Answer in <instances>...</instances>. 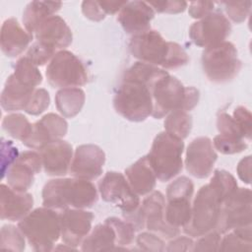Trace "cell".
I'll list each match as a JSON object with an SVG mask.
<instances>
[{
	"label": "cell",
	"instance_id": "ffe728a7",
	"mask_svg": "<svg viewBox=\"0 0 252 252\" xmlns=\"http://www.w3.org/2000/svg\"><path fill=\"white\" fill-rule=\"evenodd\" d=\"M155 10L146 1H127L119 11L117 21L127 33L133 35L151 30Z\"/></svg>",
	"mask_w": 252,
	"mask_h": 252
},
{
	"label": "cell",
	"instance_id": "30bf717a",
	"mask_svg": "<svg viewBox=\"0 0 252 252\" xmlns=\"http://www.w3.org/2000/svg\"><path fill=\"white\" fill-rule=\"evenodd\" d=\"M45 75L52 88H78L88 83L89 75L84 63L73 52L59 50L48 63Z\"/></svg>",
	"mask_w": 252,
	"mask_h": 252
},
{
	"label": "cell",
	"instance_id": "7402d4cb",
	"mask_svg": "<svg viewBox=\"0 0 252 252\" xmlns=\"http://www.w3.org/2000/svg\"><path fill=\"white\" fill-rule=\"evenodd\" d=\"M36 41L44 43L55 50H63L73 40L72 31L67 23L57 15H52L42 21L33 33Z\"/></svg>",
	"mask_w": 252,
	"mask_h": 252
},
{
	"label": "cell",
	"instance_id": "d590c367",
	"mask_svg": "<svg viewBox=\"0 0 252 252\" xmlns=\"http://www.w3.org/2000/svg\"><path fill=\"white\" fill-rule=\"evenodd\" d=\"M0 247L13 251H23L26 247V237L19 227L5 224L1 228Z\"/></svg>",
	"mask_w": 252,
	"mask_h": 252
},
{
	"label": "cell",
	"instance_id": "836d02e7",
	"mask_svg": "<svg viewBox=\"0 0 252 252\" xmlns=\"http://www.w3.org/2000/svg\"><path fill=\"white\" fill-rule=\"evenodd\" d=\"M13 75L19 82L32 88H36L42 83V75L38 67L27 56L21 57L16 62Z\"/></svg>",
	"mask_w": 252,
	"mask_h": 252
},
{
	"label": "cell",
	"instance_id": "816d5d0a",
	"mask_svg": "<svg viewBox=\"0 0 252 252\" xmlns=\"http://www.w3.org/2000/svg\"><path fill=\"white\" fill-rule=\"evenodd\" d=\"M127 1H98V4L105 15L116 14L123 8Z\"/></svg>",
	"mask_w": 252,
	"mask_h": 252
},
{
	"label": "cell",
	"instance_id": "2e32d148",
	"mask_svg": "<svg viewBox=\"0 0 252 252\" xmlns=\"http://www.w3.org/2000/svg\"><path fill=\"white\" fill-rule=\"evenodd\" d=\"M104 162L105 154L98 146L80 145L74 152L69 172L75 178L92 181L101 175Z\"/></svg>",
	"mask_w": 252,
	"mask_h": 252
},
{
	"label": "cell",
	"instance_id": "f6af8a7d",
	"mask_svg": "<svg viewBox=\"0 0 252 252\" xmlns=\"http://www.w3.org/2000/svg\"><path fill=\"white\" fill-rule=\"evenodd\" d=\"M232 117L234 118V120L237 122V124L241 128V130L243 132V135H244V138L246 140L250 141V139H251V128H252V124H251L252 115H251L250 110L248 108L242 106V105H239L233 110Z\"/></svg>",
	"mask_w": 252,
	"mask_h": 252
},
{
	"label": "cell",
	"instance_id": "8992f818",
	"mask_svg": "<svg viewBox=\"0 0 252 252\" xmlns=\"http://www.w3.org/2000/svg\"><path fill=\"white\" fill-rule=\"evenodd\" d=\"M183 151L184 142L178 137L165 131L156 136L147 158L159 181H169L181 172Z\"/></svg>",
	"mask_w": 252,
	"mask_h": 252
},
{
	"label": "cell",
	"instance_id": "74e56055",
	"mask_svg": "<svg viewBox=\"0 0 252 252\" xmlns=\"http://www.w3.org/2000/svg\"><path fill=\"white\" fill-rule=\"evenodd\" d=\"M56 52L57 50H55L54 48L39 41H35L30 46L25 56H27L32 63H34L38 67L45 65L47 62H50Z\"/></svg>",
	"mask_w": 252,
	"mask_h": 252
},
{
	"label": "cell",
	"instance_id": "1f68e13d",
	"mask_svg": "<svg viewBox=\"0 0 252 252\" xmlns=\"http://www.w3.org/2000/svg\"><path fill=\"white\" fill-rule=\"evenodd\" d=\"M163 125L165 132L183 140L191 132L193 120L188 111L174 110L166 115Z\"/></svg>",
	"mask_w": 252,
	"mask_h": 252
},
{
	"label": "cell",
	"instance_id": "4fadbf2b",
	"mask_svg": "<svg viewBox=\"0 0 252 252\" xmlns=\"http://www.w3.org/2000/svg\"><path fill=\"white\" fill-rule=\"evenodd\" d=\"M98 192L103 201L115 205L124 216L133 214L140 206V198L126 177L117 171H108L98 181Z\"/></svg>",
	"mask_w": 252,
	"mask_h": 252
},
{
	"label": "cell",
	"instance_id": "f907efd6",
	"mask_svg": "<svg viewBox=\"0 0 252 252\" xmlns=\"http://www.w3.org/2000/svg\"><path fill=\"white\" fill-rule=\"evenodd\" d=\"M238 177L246 184H250L251 182V156H247L243 158L237 164L236 167Z\"/></svg>",
	"mask_w": 252,
	"mask_h": 252
},
{
	"label": "cell",
	"instance_id": "ee69618b",
	"mask_svg": "<svg viewBox=\"0 0 252 252\" xmlns=\"http://www.w3.org/2000/svg\"><path fill=\"white\" fill-rule=\"evenodd\" d=\"M18 148L15 147L12 141L2 139L1 142V163H2V178L5 177L7 170L19 157Z\"/></svg>",
	"mask_w": 252,
	"mask_h": 252
},
{
	"label": "cell",
	"instance_id": "7a4b0ae2",
	"mask_svg": "<svg viewBox=\"0 0 252 252\" xmlns=\"http://www.w3.org/2000/svg\"><path fill=\"white\" fill-rule=\"evenodd\" d=\"M42 205L53 210L93 207L98 199L97 189L90 180L80 178H55L42 189Z\"/></svg>",
	"mask_w": 252,
	"mask_h": 252
},
{
	"label": "cell",
	"instance_id": "7bdbcfd3",
	"mask_svg": "<svg viewBox=\"0 0 252 252\" xmlns=\"http://www.w3.org/2000/svg\"><path fill=\"white\" fill-rule=\"evenodd\" d=\"M137 245L146 251H154V252H160L165 250V243L164 241L158 237L157 234L150 232H142L140 233L137 238Z\"/></svg>",
	"mask_w": 252,
	"mask_h": 252
},
{
	"label": "cell",
	"instance_id": "e0dca14e",
	"mask_svg": "<svg viewBox=\"0 0 252 252\" xmlns=\"http://www.w3.org/2000/svg\"><path fill=\"white\" fill-rule=\"evenodd\" d=\"M42 167L41 157L34 151H25L19 155L6 172L8 185L18 192H27L33 184L34 175Z\"/></svg>",
	"mask_w": 252,
	"mask_h": 252
},
{
	"label": "cell",
	"instance_id": "44dd1931",
	"mask_svg": "<svg viewBox=\"0 0 252 252\" xmlns=\"http://www.w3.org/2000/svg\"><path fill=\"white\" fill-rule=\"evenodd\" d=\"M44 172L50 176H63L70 170L73 159V148L64 140L47 144L39 150Z\"/></svg>",
	"mask_w": 252,
	"mask_h": 252
},
{
	"label": "cell",
	"instance_id": "3957f363",
	"mask_svg": "<svg viewBox=\"0 0 252 252\" xmlns=\"http://www.w3.org/2000/svg\"><path fill=\"white\" fill-rule=\"evenodd\" d=\"M227 192L213 178L197 192L193 204L190 221L183 231L192 237H199L215 230L218 226L221 205L228 197Z\"/></svg>",
	"mask_w": 252,
	"mask_h": 252
},
{
	"label": "cell",
	"instance_id": "681fc988",
	"mask_svg": "<svg viewBox=\"0 0 252 252\" xmlns=\"http://www.w3.org/2000/svg\"><path fill=\"white\" fill-rule=\"evenodd\" d=\"M194 241L192 238L187 236H178L173 237L172 240H170L167 243V246L165 247V251H192Z\"/></svg>",
	"mask_w": 252,
	"mask_h": 252
},
{
	"label": "cell",
	"instance_id": "f1b7e54d",
	"mask_svg": "<svg viewBox=\"0 0 252 252\" xmlns=\"http://www.w3.org/2000/svg\"><path fill=\"white\" fill-rule=\"evenodd\" d=\"M85 100V92L80 88L60 89L55 94L56 108L66 118L75 117L82 110Z\"/></svg>",
	"mask_w": 252,
	"mask_h": 252
},
{
	"label": "cell",
	"instance_id": "83f0119b",
	"mask_svg": "<svg viewBox=\"0 0 252 252\" xmlns=\"http://www.w3.org/2000/svg\"><path fill=\"white\" fill-rule=\"evenodd\" d=\"M116 234L114 228L104 220L96 224L85 237L81 244L82 251H101L116 248Z\"/></svg>",
	"mask_w": 252,
	"mask_h": 252
},
{
	"label": "cell",
	"instance_id": "c3c4849f",
	"mask_svg": "<svg viewBox=\"0 0 252 252\" xmlns=\"http://www.w3.org/2000/svg\"><path fill=\"white\" fill-rule=\"evenodd\" d=\"M215 3L211 1H194L189 4V15L194 19H202L214 12Z\"/></svg>",
	"mask_w": 252,
	"mask_h": 252
},
{
	"label": "cell",
	"instance_id": "e575fe53",
	"mask_svg": "<svg viewBox=\"0 0 252 252\" xmlns=\"http://www.w3.org/2000/svg\"><path fill=\"white\" fill-rule=\"evenodd\" d=\"M105 221L108 222L115 230L116 234V244L118 247L115 249H121L130 245L135 238V226L128 220H123L115 217H110L105 219Z\"/></svg>",
	"mask_w": 252,
	"mask_h": 252
},
{
	"label": "cell",
	"instance_id": "ac0fdd59",
	"mask_svg": "<svg viewBox=\"0 0 252 252\" xmlns=\"http://www.w3.org/2000/svg\"><path fill=\"white\" fill-rule=\"evenodd\" d=\"M68 131V123L56 113H47L32 124L30 136L23 142L25 146L33 150H41L47 144L61 140Z\"/></svg>",
	"mask_w": 252,
	"mask_h": 252
},
{
	"label": "cell",
	"instance_id": "8d00e7d4",
	"mask_svg": "<svg viewBox=\"0 0 252 252\" xmlns=\"http://www.w3.org/2000/svg\"><path fill=\"white\" fill-rule=\"evenodd\" d=\"M215 150L223 155H234L245 151L248 147L244 139H236L222 135H217L213 140Z\"/></svg>",
	"mask_w": 252,
	"mask_h": 252
},
{
	"label": "cell",
	"instance_id": "603a6c76",
	"mask_svg": "<svg viewBox=\"0 0 252 252\" xmlns=\"http://www.w3.org/2000/svg\"><path fill=\"white\" fill-rule=\"evenodd\" d=\"M0 217L10 221L21 220L32 209L33 198L28 192H18L9 185H0Z\"/></svg>",
	"mask_w": 252,
	"mask_h": 252
},
{
	"label": "cell",
	"instance_id": "bcb514c9",
	"mask_svg": "<svg viewBox=\"0 0 252 252\" xmlns=\"http://www.w3.org/2000/svg\"><path fill=\"white\" fill-rule=\"evenodd\" d=\"M149 4L153 7V9L158 13H165V14H178L182 13L186 10L188 3L186 1H151Z\"/></svg>",
	"mask_w": 252,
	"mask_h": 252
},
{
	"label": "cell",
	"instance_id": "277c9868",
	"mask_svg": "<svg viewBox=\"0 0 252 252\" xmlns=\"http://www.w3.org/2000/svg\"><path fill=\"white\" fill-rule=\"evenodd\" d=\"M153 113L160 119L174 110H192L199 101L200 93L194 87H185L177 78L167 74L158 79L152 88Z\"/></svg>",
	"mask_w": 252,
	"mask_h": 252
},
{
	"label": "cell",
	"instance_id": "ba28073f",
	"mask_svg": "<svg viewBox=\"0 0 252 252\" xmlns=\"http://www.w3.org/2000/svg\"><path fill=\"white\" fill-rule=\"evenodd\" d=\"M202 67L211 82L223 84L232 81L238 75L242 62L238 58L235 45L225 40L204 49Z\"/></svg>",
	"mask_w": 252,
	"mask_h": 252
},
{
	"label": "cell",
	"instance_id": "d6986e66",
	"mask_svg": "<svg viewBox=\"0 0 252 252\" xmlns=\"http://www.w3.org/2000/svg\"><path fill=\"white\" fill-rule=\"evenodd\" d=\"M94 215L84 209L68 208L60 214L63 243L77 248L92 230Z\"/></svg>",
	"mask_w": 252,
	"mask_h": 252
},
{
	"label": "cell",
	"instance_id": "f546056e",
	"mask_svg": "<svg viewBox=\"0 0 252 252\" xmlns=\"http://www.w3.org/2000/svg\"><path fill=\"white\" fill-rule=\"evenodd\" d=\"M168 72L162 68L138 61L124 71L122 80H132V81L142 82L148 85L149 87H151L152 89L154 84L158 79L166 76Z\"/></svg>",
	"mask_w": 252,
	"mask_h": 252
},
{
	"label": "cell",
	"instance_id": "d6a6232c",
	"mask_svg": "<svg viewBox=\"0 0 252 252\" xmlns=\"http://www.w3.org/2000/svg\"><path fill=\"white\" fill-rule=\"evenodd\" d=\"M2 128L9 136L23 143L30 136L32 124L22 113H10L3 118Z\"/></svg>",
	"mask_w": 252,
	"mask_h": 252
},
{
	"label": "cell",
	"instance_id": "6da1fadb",
	"mask_svg": "<svg viewBox=\"0 0 252 252\" xmlns=\"http://www.w3.org/2000/svg\"><path fill=\"white\" fill-rule=\"evenodd\" d=\"M131 54L139 61L162 69H177L189 62V56L184 48L173 41H166L155 30L135 34L129 41Z\"/></svg>",
	"mask_w": 252,
	"mask_h": 252
},
{
	"label": "cell",
	"instance_id": "4dcf8cb0",
	"mask_svg": "<svg viewBox=\"0 0 252 252\" xmlns=\"http://www.w3.org/2000/svg\"><path fill=\"white\" fill-rule=\"evenodd\" d=\"M252 250L251 225L234 228L221 237L219 251H248Z\"/></svg>",
	"mask_w": 252,
	"mask_h": 252
},
{
	"label": "cell",
	"instance_id": "7dc6e473",
	"mask_svg": "<svg viewBox=\"0 0 252 252\" xmlns=\"http://www.w3.org/2000/svg\"><path fill=\"white\" fill-rule=\"evenodd\" d=\"M82 12L86 18L94 22H100L105 18V13L100 8L98 1H83Z\"/></svg>",
	"mask_w": 252,
	"mask_h": 252
},
{
	"label": "cell",
	"instance_id": "4316f807",
	"mask_svg": "<svg viewBox=\"0 0 252 252\" xmlns=\"http://www.w3.org/2000/svg\"><path fill=\"white\" fill-rule=\"evenodd\" d=\"M62 7L61 2L50 1H32L23 13V24L26 31L33 37L36 27L46 18L55 15Z\"/></svg>",
	"mask_w": 252,
	"mask_h": 252
},
{
	"label": "cell",
	"instance_id": "9c48e42d",
	"mask_svg": "<svg viewBox=\"0 0 252 252\" xmlns=\"http://www.w3.org/2000/svg\"><path fill=\"white\" fill-rule=\"evenodd\" d=\"M165 200L160 191H153L143 200L137 211L125 216L137 229L146 227L152 232H156L166 238L178 236L180 230L172 226L165 220Z\"/></svg>",
	"mask_w": 252,
	"mask_h": 252
},
{
	"label": "cell",
	"instance_id": "f35d334b",
	"mask_svg": "<svg viewBox=\"0 0 252 252\" xmlns=\"http://www.w3.org/2000/svg\"><path fill=\"white\" fill-rule=\"evenodd\" d=\"M49 104V93L45 89L39 88L35 89L24 110L31 115H39L48 108Z\"/></svg>",
	"mask_w": 252,
	"mask_h": 252
},
{
	"label": "cell",
	"instance_id": "ab89813d",
	"mask_svg": "<svg viewBox=\"0 0 252 252\" xmlns=\"http://www.w3.org/2000/svg\"><path fill=\"white\" fill-rule=\"evenodd\" d=\"M217 128L220 135L245 140L243 132L237 122L231 115L226 112H221L218 115Z\"/></svg>",
	"mask_w": 252,
	"mask_h": 252
},
{
	"label": "cell",
	"instance_id": "7c38bea8",
	"mask_svg": "<svg viewBox=\"0 0 252 252\" xmlns=\"http://www.w3.org/2000/svg\"><path fill=\"white\" fill-rule=\"evenodd\" d=\"M252 195L249 188L237 187L222 203L219 220L218 230L220 234L234 228L251 225Z\"/></svg>",
	"mask_w": 252,
	"mask_h": 252
},
{
	"label": "cell",
	"instance_id": "8fae6325",
	"mask_svg": "<svg viewBox=\"0 0 252 252\" xmlns=\"http://www.w3.org/2000/svg\"><path fill=\"white\" fill-rule=\"evenodd\" d=\"M194 183L187 176L173 180L166 188L165 220L172 226L183 227L191 219Z\"/></svg>",
	"mask_w": 252,
	"mask_h": 252
},
{
	"label": "cell",
	"instance_id": "9a60e30c",
	"mask_svg": "<svg viewBox=\"0 0 252 252\" xmlns=\"http://www.w3.org/2000/svg\"><path fill=\"white\" fill-rule=\"evenodd\" d=\"M218 155L209 137L195 138L187 147L185 167L188 173L196 178H207L213 171Z\"/></svg>",
	"mask_w": 252,
	"mask_h": 252
},
{
	"label": "cell",
	"instance_id": "cb8c5ba5",
	"mask_svg": "<svg viewBox=\"0 0 252 252\" xmlns=\"http://www.w3.org/2000/svg\"><path fill=\"white\" fill-rule=\"evenodd\" d=\"M32 36L15 18L6 19L1 27L0 44L2 52L8 57H17L29 47Z\"/></svg>",
	"mask_w": 252,
	"mask_h": 252
},
{
	"label": "cell",
	"instance_id": "b9f144b4",
	"mask_svg": "<svg viewBox=\"0 0 252 252\" xmlns=\"http://www.w3.org/2000/svg\"><path fill=\"white\" fill-rule=\"evenodd\" d=\"M221 236L218 230H212L198 237L194 242L192 251L204 252V251H219L220 245Z\"/></svg>",
	"mask_w": 252,
	"mask_h": 252
},
{
	"label": "cell",
	"instance_id": "60d3db41",
	"mask_svg": "<svg viewBox=\"0 0 252 252\" xmlns=\"http://www.w3.org/2000/svg\"><path fill=\"white\" fill-rule=\"evenodd\" d=\"M224 5V10L232 22L236 24L243 23L250 14L251 11V1H240V2H222Z\"/></svg>",
	"mask_w": 252,
	"mask_h": 252
},
{
	"label": "cell",
	"instance_id": "5b68a950",
	"mask_svg": "<svg viewBox=\"0 0 252 252\" xmlns=\"http://www.w3.org/2000/svg\"><path fill=\"white\" fill-rule=\"evenodd\" d=\"M18 227L34 251H51L61 237L60 214L44 206L36 208L19 220Z\"/></svg>",
	"mask_w": 252,
	"mask_h": 252
},
{
	"label": "cell",
	"instance_id": "484cf974",
	"mask_svg": "<svg viewBox=\"0 0 252 252\" xmlns=\"http://www.w3.org/2000/svg\"><path fill=\"white\" fill-rule=\"evenodd\" d=\"M35 89L22 84L11 74L7 78L1 93L2 108L7 112L24 110Z\"/></svg>",
	"mask_w": 252,
	"mask_h": 252
},
{
	"label": "cell",
	"instance_id": "d4e9b609",
	"mask_svg": "<svg viewBox=\"0 0 252 252\" xmlns=\"http://www.w3.org/2000/svg\"><path fill=\"white\" fill-rule=\"evenodd\" d=\"M126 179L133 191L139 196H145L154 191L157 176L152 168L147 156L140 158L125 169Z\"/></svg>",
	"mask_w": 252,
	"mask_h": 252
},
{
	"label": "cell",
	"instance_id": "52a82bcc",
	"mask_svg": "<svg viewBox=\"0 0 252 252\" xmlns=\"http://www.w3.org/2000/svg\"><path fill=\"white\" fill-rule=\"evenodd\" d=\"M113 107L123 118L132 122L146 120L153 113L152 89L132 80H122L113 97Z\"/></svg>",
	"mask_w": 252,
	"mask_h": 252
},
{
	"label": "cell",
	"instance_id": "5bb4252c",
	"mask_svg": "<svg viewBox=\"0 0 252 252\" xmlns=\"http://www.w3.org/2000/svg\"><path fill=\"white\" fill-rule=\"evenodd\" d=\"M231 24L221 12H212L193 23L189 29V36L199 47L207 48L216 45L229 36Z\"/></svg>",
	"mask_w": 252,
	"mask_h": 252
}]
</instances>
